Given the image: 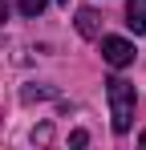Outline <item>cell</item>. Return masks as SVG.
<instances>
[{"label":"cell","instance_id":"9","mask_svg":"<svg viewBox=\"0 0 146 150\" xmlns=\"http://www.w3.org/2000/svg\"><path fill=\"white\" fill-rule=\"evenodd\" d=\"M0 21H8V4L4 0H0Z\"/></svg>","mask_w":146,"mask_h":150},{"label":"cell","instance_id":"11","mask_svg":"<svg viewBox=\"0 0 146 150\" xmlns=\"http://www.w3.org/2000/svg\"><path fill=\"white\" fill-rule=\"evenodd\" d=\"M57 4H69V0H57Z\"/></svg>","mask_w":146,"mask_h":150},{"label":"cell","instance_id":"7","mask_svg":"<svg viewBox=\"0 0 146 150\" xmlns=\"http://www.w3.org/2000/svg\"><path fill=\"white\" fill-rule=\"evenodd\" d=\"M69 142H73V146H85V142H89V134H85V130H73Z\"/></svg>","mask_w":146,"mask_h":150},{"label":"cell","instance_id":"10","mask_svg":"<svg viewBox=\"0 0 146 150\" xmlns=\"http://www.w3.org/2000/svg\"><path fill=\"white\" fill-rule=\"evenodd\" d=\"M138 146H146V130H142V134H138Z\"/></svg>","mask_w":146,"mask_h":150},{"label":"cell","instance_id":"2","mask_svg":"<svg viewBox=\"0 0 146 150\" xmlns=\"http://www.w3.org/2000/svg\"><path fill=\"white\" fill-rule=\"evenodd\" d=\"M101 57H106V65L126 69V65L134 61V45H130L126 37H106V41H101Z\"/></svg>","mask_w":146,"mask_h":150},{"label":"cell","instance_id":"1","mask_svg":"<svg viewBox=\"0 0 146 150\" xmlns=\"http://www.w3.org/2000/svg\"><path fill=\"white\" fill-rule=\"evenodd\" d=\"M106 98H110V118H114V134H126L134 122V85L126 77H110L106 81Z\"/></svg>","mask_w":146,"mask_h":150},{"label":"cell","instance_id":"5","mask_svg":"<svg viewBox=\"0 0 146 150\" xmlns=\"http://www.w3.org/2000/svg\"><path fill=\"white\" fill-rule=\"evenodd\" d=\"M45 98H57L53 85H24L21 89V101H45Z\"/></svg>","mask_w":146,"mask_h":150},{"label":"cell","instance_id":"3","mask_svg":"<svg viewBox=\"0 0 146 150\" xmlns=\"http://www.w3.org/2000/svg\"><path fill=\"white\" fill-rule=\"evenodd\" d=\"M77 33H81V37H89V41L101 37V16H97L94 8H77Z\"/></svg>","mask_w":146,"mask_h":150},{"label":"cell","instance_id":"6","mask_svg":"<svg viewBox=\"0 0 146 150\" xmlns=\"http://www.w3.org/2000/svg\"><path fill=\"white\" fill-rule=\"evenodd\" d=\"M16 4H21V12H24V16H41L49 0H16Z\"/></svg>","mask_w":146,"mask_h":150},{"label":"cell","instance_id":"4","mask_svg":"<svg viewBox=\"0 0 146 150\" xmlns=\"http://www.w3.org/2000/svg\"><path fill=\"white\" fill-rule=\"evenodd\" d=\"M126 25L134 33H146V0H126Z\"/></svg>","mask_w":146,"mask_h":150},{"label":"cell","instance_id":"8","mask_svg":"<svg viewBox=\"0 0 146 150\" xmlns=\"http://www.w3.org/2000/svg\"><path fill=\"white\" fill-rule=\"evenodd\" d=\"M49 134H53L49 126H37V130H33V142H49Z\"/></svg>","mask_w":146,"mask_h":150}]
</instances>
